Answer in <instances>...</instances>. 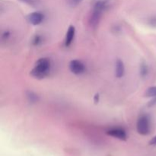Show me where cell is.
I'll return each instance as SVG.
<instances>
[{
  "instance_id": "6da1fadb",
  "label": "cell",
  "mask_w": 156,
  "mask_h": 156,
  "mask_svg": "<svg viewBox=\"0 0 156 156\" xmlns=\"http://www.w3.org/2000/svg\"><path fill=\"white\" fill-rule=\"evenodd\" d=\"M51 69V62L48 58H41L35 63L34 67L30 71V76L37 79L47 77Z\"/></svg>"
},
{
  "instance_id": "7a4b0ae2",
  "label": "cell",
  "mask_w": 156,
  "mask_h": 156,
  "mask_svg": "<svg viewBox=\"0 0 156 156\" xmlns=\"http://www.w3.org/2000/svg\"><path fill=\"white\" fill-rule=\"evenodd\" d=\"M107 6H108V2L105 0H101L94 4L92 12L89 18V24L91 27L93 28L97 27L101 21L102 14H103L104 11L106 9Z\"/></svg>"
},
{
  "instance_id": "3957f363",
  "label": "cell",
  "mask_w": 156,
  "mask_h": 156,
  "mask_svg": "<svg viewBox=\"0 0 156 156\" xmlns=\"http://www.w3.org/2000/svg\"><path fill=\"white\" fill-rule=\"evenodd\" d=\"M136 129L139 134L142 136L149 135L151 131L150 118L148 115H142L137 120Z\"/></svg>"
},
{
  "instance_id": "277c9868",
  "label": "cell",
  "mask_w": 156,
  "mask_h": 156,
  "mask_svg": "<svg viewBox=\"0 0 156 156\" xmlns=\"http://www.w3.org/2000/svg\"><path fill=\"white\" fill-rule=\"evenodd\" d=\"M69 67L70 71L75 75H81L85 71V64L82 61L78 60V59H73L70 61Z\"/></svg>"
},
{
  "instance_id": "5b68a950",
  "label": "cell",
  "mask_w": 156,
  "mask_h": 156,
  "mask_svg": "<svg viewBox=\"0 0 156 156\" xmlns=\"http://www.w3.org/2000/svg\"><path fill=\"white\" fill-rule=\"evenodd\" d=\"M107 135L110 136L114 138L118 139L120 140H123V141H126L127 140V134H126V131L120 128H114V129H111L106 132Z\"/></svg>"
},
{
  "instance_id": "8992f818",
  "label": "cell",
  "mask_w": 156,
  "mask_h": 156,
  "mask_svg": "<svg viewBox=\"0 0 156 156\" xmlns=\"http://www.w3.org/2000/svg\"><path fill=\"white\" fill-rule=\"evenodd\" d=\"M44 15L39 12H32L27 16V21L33 25H39L44 21Z\"/></svg>"
},
{
  "instance_id": "52a82bcc",
  "label": "cell",
  "mask_w": 156,
  "mask_h": 156,
  "mask_svg": "<svg viewBox=\"0 0 156 156\" xmlns=\"http://www.w3.org/2000/svg\"><path fill=\"white\" fill-rule=\"evenodd\" d=\"M125 74V66L123 60L117 59L115 62V76L117 78H122Z\"/></svg>"
},
{
  "instance_id": "ba28073f",
  "label": "cell",
  "mask_w": 156,
  "mask_h": 156,
  "mask_svg": "<svg viewBox=\"0 0 156 156\" xmlns=\"http://www.w3.org/2000/svg\"><path fill=\"white\" fill-rule=\"evenodd\" d=\"M75 34H76V28L73 25H70L69 27L68 30L66 32L65 37V46L66 47H69L74 40Z\"/></svg>"
},
{
  "instance_id": "9c48e42d",
  "label": "cell",
  "mask_w": 156,
  "mask_h": 156,
  "mask_svg": "<svg viewBox=\"0 0 156 156\" xmlns=\"http://www.w3.org/2000/svg\"><path fill=\"white\" fill-rule=\"evenodd\" d=\"M26 97H27L28 101L30 103H36L39 101V97H38L37 94L31 91H28L26 92Z\"/></svg>"
},
{
  "instance_id": "30bf717a",
  "label": "cell",
  "mask_w": 156,
  "mask_h": 156,
  "mask_svg": "<svg viewBox=\"0 0 156 156\" xmlns=\"http://www.w3.org/2000/svg\"><path fill=\"white\" fill-rule=\"evenodd\" d=\"M148 73H149V67H148L147 64L146 62H143L140 65V75L142 78H146L148 76Z\"/></svg>"
},
{
  "instance_id": "8fae6325",
  "label": "cell",
  "mask_w": 156,
  "mask_h": 156,
  "mask_svg": "<svg viewBox=\"0 0 156 156\" xmlns=\"http://www.w3.org/2000/svg\"><path fill=\"white\" fill-rule=\"evenodd\" d=\"M144 95L146 98H156V86L149 87L146 91Z\"/></svg>"
},
{
  "instance_id": "7c38bea8",
  "label": "cell",
  "mask_w": 156,
  "mask_h": 156,
  "mask_svg": "<svg viewBox=\"0 0 156 156\" xmlns=\"http://www.w3.org/2000/svg\"><path fill=\"white\" fill-rule=\"evenodd\" d=\"M20 1L31 6V7H37L41 3V0H20Z\"/></svg>"
},
{
  "instance_id": "4fadbf2b",
  "label": "cell",
  "mask_w": 156,
  "mask_h": 156,
  "mask_svg": "<svg viewBox=\"0 0 156 156\" xmlns=\"http://www.w3.org/2000/svg\"><path fill=\"white\" fill-rule=\"evenodd\" d=\"M42 43V37L40 35L36 34L34 37L33 40H32V44L34 46H38Z\"/></svg>"
},
{
  "instance_id": "5bb4252c",
  "label": "cell",
  "mask_w": 156,
  "mask_h": 156,
  "mask_svg": "<svg viewBox=\"0 0 156 156\" xmlns=\"http://www.w3.org/2000/svg\"><path fill=\"white\" fill-rule=\"evenodd\" d=\"M82 0H69V3L72 6H76L82 2Z\"/></svg>"
},
{
  "instance_id": "9a60e30c",
  "label": "cell",
  "mask_w": 156,
  "mask_h": 156,
  "mask_svg": "<svg viewBox=\"0 0 156 156\" xmlns=\"http://www.w3.org/2000/svg\"><path fill=\"white\" fill-rule=\"evenodd\" d=\"M149 144L150 145V146H156V136H154L153 138L149 141Z\"/></svg>"
},
{
  "instance_id": "2e32d148",
  "label": "cell",
  "mask_w": 156,
  "mask_h": 156,
  "mask_svg": "<svg viewBox=\"0 0 156 156\" xmlns=\"http://www.w3.org/2000/svg\"><path fill=\"white\" fill-rule=\"evenodd\" d=\"M99 98H100V96H99V94H95V95H94V103H95V104L98 103Z\"/></svg>"
}]
</instances>
